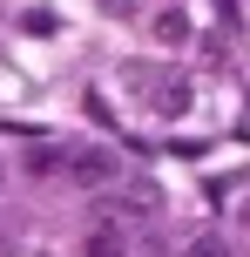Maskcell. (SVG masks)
Returning a JSON list of instances; mask_svg holds the SVG:
<instances>
[{
  "instance_id": "1",
  "label": "cell",
  "mask_w": 250,
  "mask_h": 257,
  "mask_svg": "<svg viewBox=\"0 0 250 257\" xmlns=\"http://www.w3.org/2000/svg\"><path fill=\"white\" fill-rule=\"evenodd\" d=\"M61 176L81 183V190H108V183H122V163H115V149L75 142V149H61Z\"/></svg>"
},
{
  "instance_id": "2",
  "label": "cell",
  "mask_w": 250,
  "mask_h": 257,
  "mask_svg": "<svg viewBox=\"0 0 250 257\" xmlns=\"http://www.w3.org/2000/svg\"><path fill=\"white\" fill-rule=\"evenodd\" d=\"M156 210H162V190H156V183H149V176H122L115 183V217H156Z\"/></svg>"
},
{
  "instance_id": "3",
  "label": "cell",
  "mask_w": 250,
  "mask_h": 257,
  "mask_svg": "<svg viewBox=\"0 0 250 257\" xmlns=\"http://www.w3.org/2000/svg\"><path fill=\"white\" fill-rule=\"evenodd\" d=\"M88 257H129V217H115V223H95L88 230Z\"/></svg>"
},
{
  "instance_id": "4",
  "label": "cell",
  "mask_w": 250,
  "mask_h": 257,
  "mask_svg": "<svg viewBox=\"0 0 250 257\" xmlns=\"http://www.w3.org/2000/svg\"><path fill=\"white\" fill-rule=\"evenodd\" d=\"M149 41H156V48H189V14L183 7H162L156 21H149Z\"/></svg>"
},
{
  "instance_id": "5",
  "label": "cell",
  "mask_w": 250,
  "mask_h": 257,
  "mask_svg": "<svg viewBox=\"0 0 250 257\" xmlns=\"http://www.w3.org/2000/svg\"><path fill=\"white\" fill-rule=\"evenodd\" d=\"M149 108H156V115H183V108H189V81L183 75H169V81H162V88H149Z\"/></svg>"
},
{
  "instance_id": "6",
  "label": "cell",
  "mask_w": 250,
  "mask_h": 257,
  "mask_svg": "<svg viewBox=\"0 0 250 257\" xmlns=\"http://www.w3.org/2000/svg\"><path fill=\"white\" fill-rule=\"evenodd\" d=\"M183 257H230V244H223V237H196Z\"/></svg>"
},
{
  "instance_id": "7",
  "label": "cell",
  "mask_w": 250,
  "mask_h": 257,
  "mask_svg": "<svg viewBox=\"0 0 250 257\" xmlns=\"http://www.w3.org/2000/svg\"><path fill=\"white\" fill-rule=\"evenodd\" d=\"M102 7H108V14H129V7H135V0H102Z\"/></svg>"
}]
</instances>
